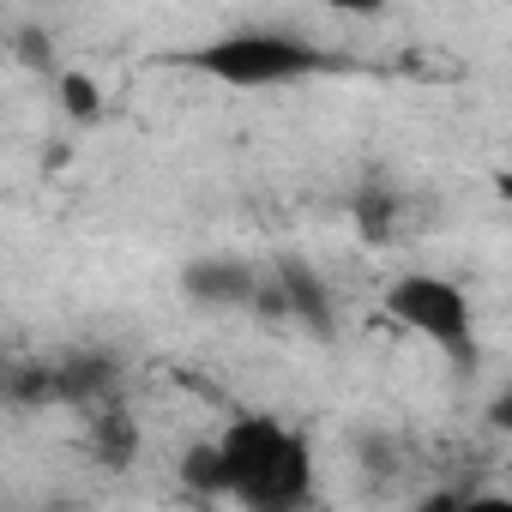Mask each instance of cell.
I'll use <instances>...</instances> for the list:
<instances>
[{"instance_id": "cell-1", "label": "cell", "mask_w": 512, "mask_h": 512, "mask_svg": "<svg viewBox=\"0 0 512 512\" xmlns=\"http://www.w3.org/2000/svg\"><path fill=\"white\" fill-rule=\"evenodd\" d=\"M217 470L247 512H308L314 500V452L272 416H235L217 434Z\"/></svg>"}, {"instance_id": "cell-2", "label": "cell", "mask_w": 512, "mask_h": 512, "mask_svg": "<svg viewBox=\"0 0 512 512\" xmlns=\"http://www.w3.org/2000/svg\"><path fill=\"white\" fill-rule=\"evenodd\" d=\"M187 73L211 79V85H229V91H272V85H302L314 73H332L344 67L338 55L314 49L308 37H290V31H229L205 49H187L175 55Z\"/></svg>"}, {"instance_id": "cell-3", "label": "cell", "mask_w": 512, "mask_h": 512, "mask_svg": "<svg viewBox=\"0 0 512 512\" xmlns=\"http://www.w3.org/2000/svg\"><path fill=\"white\" fill-rule=\"evenodd\" d=\"M386 314L404 332H416L422 344H434L452 368H476V314H470L464 284L440 272H404L386 290Z\"/></svg>"}, {"instance_id": "cell-4", "label": "cell", "mask_w": 512, "mask_h": 512, "mask_svg": "<svg viewBox=\"0 0 512 512\" xmlns=\"http://www.w3.org/2000/svg\"><path fill=\"white\" fill-rule=\"evenodd\" d=\"M187 290L199 296V302H247V290H253V272L247 266H193L187 272Z\"/></svg>"}, {"instance_id": "cell-5", "label": "cell", "mask_w": 512, "mask_h": 512, "mask_svg": "<svg viewBox=\"0 0 512 512\" xmlns=\"http://www.w3.org/2000/svg\"><path fill=\"white\" fill-rule=\"evenodd\" d=\"M284 302L302 314V320H314V326H326V290L314 284V272H302V266H290L284 272Z\"/></svg>"}, {"instance_id": "cell-6", "label": "cell", "mask_w": 512, "mask_h": 512, "mask_svg": "<svg viewBox=\"0 0 512 512\" xmlns=\"http://www.w3.org/2000/svg\"><path fill=\"white\" fill-rule=\"evenodd\" d=\"M97 434H103V458H109V464H127V452H133V422H127L121 410H103V416H97Z\"/></svg>"}, {"instance_id": "cell-7", "label": "cell", "mask_w": 512, "mask_h": 512, "mask_svg": "<svg viewBox=\"0 0 512 512\" xmlns=\"http://www.w3.org/2000/svg\"><path fill=\"white\" fill-rule=\"evenodd\" d=\"M61 103H67L73 121H91V115L103 109V103H97V85H91L85 73H67V79H61Z\"/></svg>"}, {"instance_id": "cell-8", "label": "cell", "mask_w": 512, "mask_h": 512, "mask_svg": "<svg viewBox=\"0 0 512 512\" xmlns=\"http://www.w3.org/2000/svg\"><path fill=\"white\" fill-rule=\"evenodd\" d=\"M458 512H512V494L482 488V494H458Z\"/></svg>"}, {"instance_id": "cell-9", "label": "cell", "mask_w": 512, "mask_h": 512, "mask_svg": "<svg viewBox=\"0 0 512 512\" xmlns=\"http://www.w3.org/2000/svg\"><path fill=\"white\" fill-rule=\"evenodd\" d=\"M416 512H458V494H446V488H440V494H428Z\"/></svg>"}, {"instance_id": "cell-10", "label": "cell", "mask_w": 512, "mask_h": 512, "mask_svg": "<svg viewBox=\"0 0 512 512\" xmlns=\"http://www.w3.org/2000/svg\"><path fill=\"white\" fill-rule=\"evenodd\" d=\"M494 187H500V199L512 205V169H500V175H494Z\"/></svg>"}]
</instances>
